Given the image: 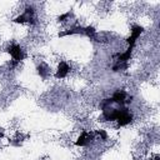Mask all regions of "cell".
I'll return each instance as SVG.
<instances>
[{"mask_svg": "<svg viewBox=\"0 0 160 160\" xmlns=\"http://www.w3.org/2000/svg\"><path fill=\"white\" fill-rule=\"evenodd\" d=\"M34 12H35V10H34V8H32V6H26V8H25V10H24V12H22L21 15L16 16L12 21H14V22H16V24L29 22V24H31V25H35V24H36V21H35V18H34Z\"/></svg>", "mask_w": 160, "mask_h": 160, "instance_id": "6da1fadb", "label": "cell"}, {"mask_svg": "<svg viewBox=\"0 0 160 160\" xmlns=\"http://www.w3.org/2000/svg\"><path fill=\"white\" fill-rule=\"evenodd\" d=\"M116 121H118L119 128L125 126L132 121V114L130 112V110L126 106H120V111H119V116H118Z\"/></svg>", "mask_w": 160, "mask_h": 160, "instance_id": "7a4b0ae2", "label": "cell"}, {"mask_svg": "<svg viewBox=\"0 0 160 160\" xmlns=\"http://www.w3.org/2000/svg\"><path fill=\"white\" fill-rule=\"evenodd\" d=\"M6 52L10 54V56L12 58V60H15L18 62H20V61H22L25 59V52H24V50L21 49V46L19 44H11L6 49Z\"/></svg>", "mask_w": 160, "mask_h": 160, "instance_id": "3957f363", "label": "cell"}, {"mask_svg": "<svg viewBox=\"0 0 160 160\" xmlns=\"http://www.w3.org/2000/svg\"><path fill=\"white\" fill-rule=\"evenodd\" d=\"M95 138V132L94 131H88V130H82L80 136L78 138V140L75 141L76 146H88Z\"/></svg>", "mask_w": 160, "mask_h": 160, "instance_id": "277c9868", "label": "cell"}, {"mask_svg": "<svg viewBox=\"0 0 160 160\" xmlns=\"http://www.w3.org/2000/svg\"><path fill=\"white\" fill-rule=\"evenodd\" d=\"M142 32H144V28H142V26H140V25H132V26H131V34H130V36L126 39V42H128L129 48H132V49H134L136 40L139 39V36H140Z\"/></svg>", "mask_w": 160, "mask_h": 160, "instance_id": "5b68a950", "label": "cell"}, {"mask_svg": "<svg viewBox=\"0 0 160 160\" xmlns=\"http://www.w3.org/2000/svg\"><path fill=\"white\" fill-rule=\"evenodd\" d=\"M70 72V66L66 61H60L59 65H58V69H56V72H55V78L56 79H64L68 76V74Z\"/></svg>", "mask_w": 160, "mask_h": 160, "instance_id": "8992f818", "label": "cell"}, {"mask_svg": "<svg viewBox=\"0 0 160 160\" xmlns=\"http://www.w3.org/2000/svg\"><path fill=\"white\" fill-rule=\"evenodd\" d=\"M126 98H128L126 91H124V90H116L112 94L111 100H112L114 104H118L120 106H125L126 105Z\"/></svg>", "mask_w": 160, "mask_h": 160, "instance_id": "52a82bcc", "label": "cell"}, {"mask_svg": "<svg viewBox=\"0 0 160 160\" xmlns=\"http://www.w3.org/2000/svg\"><path fill=\"white\" fill-rule=\"evenodd\" d=\"M58 35H59V38L68 36V35H84V26H74L65 31H60Z\"/></svg>", "mask_w": 160, "mask_h": 160, "instance_id": "ba28073f", "label": "cell"}, {"mask_svg": "<svg viewBox=\"0 0 160 160\" xmlns=\"http://www.w3.org/2000/svg\"><path fill=\"white\" fill-rule=\"evenodd\" d=\"M131 52H132V48H129L128 46L126 51L115 55V58H116V61L115 62H128L130 60V58H131Z\"/></svg>", "mask_w": 160, "mask_h": 160, "instance_id": "9c48e42d", "label": "cell"}, {"mask_svg": "<svg viewBox=\"0 0 160 160\" xmlns=\"http://www.w3.org/2000/svg\"><path fill=\"white\" fill-rule=\"evenodd\" d=\"M36 70H38V74L40 75V78H42V79H46L49 76V74H50V68L46 64H44V62H41L40 65H38L36 66Z\"/></svg>", "mask_w": 160, "mask_h": 160, "instance_id": "30bf717a", "label": "cell"}, {"mask_svg": "<svg viewBox=\"0 0 160 160\" xmlns=\"http://www.w3.org/2000/svg\"><path fill=\"white\" fill-rule=\"evenodd\" d=\"M129 68V62H115L112 66V71H120V70H126Z\"/></svg>", "mask_w": 160, "mask_h": 160, "instance_id": "8fae6325", "label": "cell"}, {"mask_svg": "<svg viewBox=\"0 0 160 160\" xmlns=\"http://www.w3.org/2000/svg\"><path fill=\"white\" fill-rule=\"evenodd\" d=\"M94 132H95V135H98V136H99L101 140H106V139H108V132H106L105 130H102V129L95 130Z\"/></svg>", "mask_w": 160, "mask_h": 160, "instance_id": "7c38bea8", "label": "cell"}, {"mask_svg": "<svg viewBox=\"0 0 160 160\" xmlns=\"http://www.w3.org/2000/svg\"><path fill=\"white\" fill-rule=\"evenodd\" d=\"M71 15H72V14H71L70 11H68V12H65V14H61V15L58 18V20H59V21H65V20L69 19Z\"/></svg>", "mask_w": 160, "mask_h": 160, "instance_id": "4fadbf2b", "label": "cell"}, {"mask_svg": "<svg viewBox=\"0 0 160 160\" xmlns=\"http://www.w3.org/2000/svg\"><path fill=\"white\" fill-rule=\"evenodd\" d=\"M18 64H19V62H18V61H15V60H11V61H10V65H11V68H15Z\"/></svg>", "mask_w": 160, "mask_h": 160, "instance_id": "5bb4252c", "label": "cell"}, {"mask_svg": "<svg viewBox=\"0 0 160 160\" xmlns=\"http://www.w3.org/2000/svg\"><path fill=\"white\" fill-rule=\"evenodd\" d=\"M1 138H4V129L2 128H0V139Z\"/></svg>", "mask_w": 160, "mask_h": 160, "instance_id": "9a60e30c", "label": "cell"}, {"mask_svg": "<svg viewBox=\"0 0 160 160\" xmlns=\"http://www.w3.org/2000/svg\"><path fill=\"white\" fill-rule=\"evenodd\" d=\"M154 160H160V158H159V156H155V159H154Z\"/></svg>", "mask_w": 160, "mask_h": 160, "instance_id": "2e32d148", "label": "cell"}]
</instances>
